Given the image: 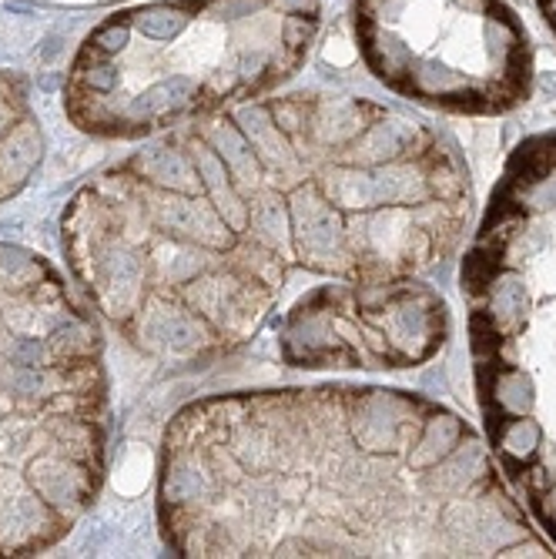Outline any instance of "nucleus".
<instances>
[{
	"label": "nucleus",
	"instance_id": "nucleus-1",
	"mask_svg": "<svg viewBox=\"0 0 556 559\" xmlns=\"http://www.w3.org/2000/svg\"><path fill=\"white\" fill-rule=\"evenodd\" d=\"M463 285L490 433L556 408V138L509 161Z\"/></svg>",
	"mask_w": 556,
	"mask_h": 559
},
{
	"label": "nucleus",
	"instance_id": "nucleus-2",
	"mask_svg": "<svg viewBox=\"0 0 556 559\" xmlns=\"http://www.w3.org/2000/svg\"><path fill=\"white\" fill-rule=\"evenodd\" d=\"M372 71L402 94L456 111H499L523 98L530 54L496 0H362Z\"/></svg>",
	"mask_w": 556,
	"mask_h": 559
},
{
	"label": "nucleus",
	"instance_id": "nucleus-3",
	"mask_svg": "<svg viewBox=\"0 0 556 559\" xmlns=\"http://www.w3.org/2000/svg\"><path fill=\"white\" fill-rule=\"evenodd\" d=\"M295 225H299V245L308 258H318V261L345 258L342 221L332 211V204L322 201L315 191H299L295 194Z\"/></svg>",
	"mask_w": 556,
	"mask_h": 559
},
{
	"label": "nucleus",
	"instance_id": "nucleus-4",
	"mask_svg": "<svg viewBox=\"0 0 556 559\" xmlns=\"http://www.w3.org/2000/svg\"><path fill=\"white\" fill-rule=\"evenodd\" d=\"M161 221L181 235H191L204 245H225L228 228L215 218V211L204 201H168L161 208Z\"/></svg>",
	"mask_w": 556,
	"mask_h": 559
},
{
	"label": "nucleus",
	"instance_id": "nucleus-5",
	"mask_svg": "<svg viewBox=\"0 0 556 559\" xmlns=\"http://www.w3.org/2000/svg\"><path fill=\"white\" fill-rule=\"evenodd\" d=\"M195 94V81L191 77H171V81H161L141 94L134 101V111L141 114H158V111H171L178 104H185Z\"/></svg>",
	"mask_w": 556,
	"mask_h": 559
},
{
	"label": "nucleus",
	"instance_id": "nucleus-6",
	"mask_svg": "<svg viewBox=\"0 0 556 559\" xmlns=\"http://www.w3.org/2000/svg\"><path fill=\"white\" fill-rule=\"evenodd\" d=\"M141 167L154 181H161V184H171V188H181V191L195 188V175H191L188 161L175 151H151L148 158H141Z\"/></svg>",
	"mask_w": 556,
	"mask_h": 559
},
{
	"label": "nucleus",
	"instance_id": "nucleus-7",
	"mask_svg": "<svg viewBox=\"0 0 556 559\" xmlns=\"http://www.w3.org/2000/svg\"><path fill=\"white\" fill-rule=\"evenodd\" d=\"M241 124H245V134L252 138V144L262 151V158H265L268 165H285L289 161V151L282 148V141H278L275 127L268 124V117L258 111V107H252V111H241Z\"/></svg>",
	"mask_w": 556,
	"mask_h": 559
},
{
	"label": "nucleus",
	"instance_id": "nucleus-8",
	"mask_svg": "<svg viewBox=\"0 0 556 559\" xmlns=\"http://www.w3.org/2000/svg\"><path fill=\"white\" fill-rule=\"evenodd\" d=\"M198 161H202L204 184H208V188L215 191L218 208H221V211H225V215L231 218L235 225H241V221H245V211H241V201H238V198H235V191H231V184H228L225 167L218 165V161H215V158H212V154H208V151H202V158H198Z\"/></svg>",
	"mask_w": 556,
	"mask_h": 559
},
{
	"label": "nucleus",
	"instance_id": "nucleus-9",
	"mask_svg": "<svg viewBox=\"0 0 556 559\" xmlns=\"http://www.w3.org/2000/svg\"><path fill=\"white\" fill-rule=\"evenodd\" d=\"M212 138H215L218 151H221V158H225L228 165L235 167L238 175H245L241 181H255V161H252V151H245V144H241V138L231 131V127H221L218 124L215 131H212Z\"/></svg>",
	"mask_w": 556,
	"mask_h": 559
},
{
	"label": "nucleus",
	"instance_id": "nucleus-10",
	"mask_svg": "<svg viewBox=\"0 0 556 559\" xmlns=\"http://www.w3.org/2000/svg\"><path fill=\"white\" fill-rule=\"evenodd\" d=\"M34 486H37L51 502H64V499H71V493H74V483H71L67 469H64L61 462H51V459H44V462L34 466Z\"/></svg>",
	"mask_w": 556,
	"mask_h": 559
},
{
	"label": "nucleus",
	"instance_id": "nucleus-11",
	"mask_svg": "<svg viewBox=\"0 0 556 559\" xmlns=\"http://www.w3.org/2000/svg\"><path fill=\"white\" fill-rule=\"evenodd\" d=\"M138 30L141 34H148V37H161V40H168V37H175L178 30L185 27V17L178 11H171V7H151V11H144V13H138Z\"/></svg>",
	"mask_w": 556,
	"mask_h": 559
},
{
	"label": "nucleus",
	"instance_id": "nucleus-12",
	"mask_svg": "<svg viewBox=\"0 0 556 559\" xmlns=\"http://www.w3.org/2000/svg\"><path fill=\"white\" fill-rule=\"evenodd\" d=\"M34 138L27 134V131H21V134H13L11 141H7V148H4V154H0V167H4V175H17V171H24V167L34 165Z\"/></svg>",
	"mask_w": 556,
	"mask_h": 559
},
{
	"label": "nucleus",
	"instance_id": "nucleus-13",
	"mask_svg": "<svg viewBox=\"0 0 556 559\" xmlns=\"http://www.w3.org/2000/svg\"><path fill=\"white\" fill-rule=\"evenodd\" d=\"M255 228H258V235L268 238V242H282V235H285V211H282V201L262 198V201L255 204Z\"/></svg>",
	"mask_w": 556,
	"mask_h": 559
},
{
	"label": "nucleus",
	"instance_id": "nucleus-14",
	"mask_svg": "<svg viewBox=\"0 0 556 559\" xmlns=\"http://www.w3.org/2000/svg\"><path fill=\"white\" fill-rule=\"evenodd\" d=\"M198 489H202V483L188 469H175L168 476V496L171 499H191V496H198Z\"/></svg>",
	"mask_w": 556,
	"mask_h": 559
},
{
	"label": "nucleus",
	"instance_id": "nucleus-15",
	"mask_svg": "<svg viewBox=\"0 0 556 559\" xmlns=\"http://www.w3.org/2000/svg\"><path fill=\"white\" fill-rule=\"evenodd\" d=\"M94 40L101 44V51H121V47L127 44V27H117V24L104 27V30Z\"/></svg>",
	"mask_w": 556,
	"mask_h": 559
},
{
	"label": "nucleus",
	"instance_id": "nucleus-16",
	"mask_svg": "<svg viewBox=\"0 0 556 559\" xmlns=\"http://www.w3.org/2000/svg\"><path fill=\"white\" fill-rule=\"evenodd\" d=\"M88 81H91V88H98V90H108L114 84V71L111 67H91L88 71Z\"/></svg>",
	"mask_w": 556,
	"mask_h": 559
},
{
	"label": "nucleus",
	"instance_id": "nucleus-17",
	"mask_svg": "<svg viewBox=\"0 0 556 559\" xmlns=\"http://www.w3.org/2000/svg\"><path fill=\"white\" fill-rule=\"evenodd\" d=\"M258 7V0H221L218 11L221 13H252Z\"/></svg>",
	"mask_w": 556,
	"mask_h": 559
},
{
	"label": "nucleus",
	"instance_id": "nucleus-18",
	"mask_svg": "<svg viewBox=\"0 0 556 559\" xmlns=\"http://www.w3.org/2000/svg\"><path fill=\"white\" fill-rule=\"evenodd\" d=\"M57 51H61V37L51 34V37L44 40V47H40V57H44V61H51V57H57Z\"/></svg>",
	"mask_w": 556,
	"mask_h": 559
},
{
	"label": "nucleus",
	"instance_id": "nucleus-19",
	"mask_svg": "<svg viewBox=\"0 0 556 559\" xmlns=\"http://www.w3.org/2000/svg\"><path fill=\"white\" fill-rule=\"evenodd\" d=\"M308 34H312V24H302V20H291V24H289V40L308 37Z\"/></svg>",
	"mask_w": 556,
	"mask_h": 559
},
{
	"label": "nucleus",
	"instance_id": "nucleus-20",
	"mask_svg": "<svg viewBox=\"0 0 556 559\" xmlns=\"http://www.w3.org/2000/svg\"><path fill=\"white\" fill-rule=\"evenodd\" d=\"M17 355H24V358H30V362H37V358H40V345L37 342H21V345H17Z\"/></svg>",
	"mask_w": 556,
	"mask_h": 559
},
{
	"label": "nucleus",
	"instance_id": "nucleus-21",
	"mask_svg": "<svg viewBox=\"0 0 556 559\" xmlns=\"http://www.w3.org/2000/svg\"><path fill=\"white\" fill-rule=\"evenodd\" d=\"M540 7L546 11V17L553 20V27H556V0H540Z\"/></svg>",
	"mask_w": 556,
	"mask_h": 559
}]
</instances>
